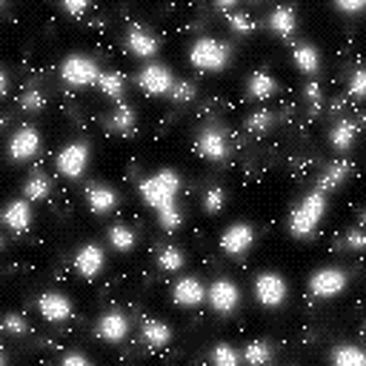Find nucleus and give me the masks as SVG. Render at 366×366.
<instances>
[{"instance_id": "nucleus-1", "label": "nucleus", "mask_w": 366, "mask_h": 366, "mask_svg": "<svg viewBox=\"0 0 366 366\" xmlns=\"http://www.w3.org/2000/svg\"><path fill=\"white\" fill-rule=\"evenodd\" d=\"M323 212H326V195L323 192H312L303 198V203L292 212V221H289V232L295 237H309L318 226V221L323 218Z\"/></svg>"}, {"instance_id": "nucleus-2", "label": "nucleus", "mask_w": 366, "mask_h": 366, "mask_svg": "<svg viewBox=\"0 0 366 366\" xmlns=\"http://www.w3.org/2000/svg\"><path fill=\"white\" fill-rule=\"evenodd\" d=\"M177 186H180L177 175H175V172H169V169H163V172L152 175V177H146V180L140 183V195L146 198V203H149V206L163 209V206H169V203L175 200Z\"/></svg>"}, {"instance_id": "nucleus-3", "label": "nucleus", "mask_w": 366, "mask_h": 366, "mask_svg": "<svg viewBox=\"0 0 366 366\" xmlns=\"http://www.w3.org/2000/svg\"><path fill=\"white\" fill-rule=\"evenodd\" d=\"M192 64L203 72H221L229 60V46L215 41V38H200L195 46H192Z\"/></svg>"}, {"instance_id": "nucleus-4", "label": "nucleus", "mask_w": 366, "mask_h": 366, "mask_svg": "<svg viewBox=\"0 0 366 366\" xmlns=\"http://www.w3.org/2000/svg\"><path fill=\"white\" fill-rule=\"evenodd\" d=\"M60 75H64V80L72 83V86H89L92 80L101 78V72H98V66H95V60L80 57V54L66 57L64 66H60Z\"/></svg>"}, {"instance_id": "nucleus-5", "label": "nucleus", "mask_w": 366, "mask_h": 366, "mask_svg": "<svg viewBox=\"0 0 366 366\" xmlns=\"http://www.w3.org/2000/svg\"><path fill=\"white\" fill-rule=\"evenodd\" d=\"M346 284H349V278H346L344 269H318L312 274V281H309V289L318 298H332V295L344 292Z\"/></svg>"}, {"instance_id": "nucleus-6", "label": "nucleus", "mask_w": 366, "mask_h": 366, "mask_svg": "<svg viewBox=\"0 0 366 366\" xmlns=\"http://www.w3.org/2000/svg\"><path fill=\"white\" fill-rule=\"evenodd\" d=\"M255 292H258V300L263 303V307H281L284 298H286V284H284L281 274L263 272V274H258Z\"/></svg>"}, {"instance_id": "nucleus-7", "label": "nucleus", "mask_w": 366, "mask_h": 366, "mask_svg": "<svg viewBox=\"0 0 366 366\" xmlns=\"http://www.w3.org/2000/svg\"><path fill=\"white\" fill-rule=\"evenodd\" d=\"M237 300H240V292L232 281H215L209 289V303L212 309L221 312V315H232L237 309Z\"/></svg>"}, {"instance_id": "nucleus-8", "label": "nucleus", "mask_w": 366, "mask_h": 366, "mask_svg": "<svg viewBox=\"0 0 366 366\" xmlns=\"http://www.w3.org/2000/svg\"><path fill=\"white\" fill-rule=\"evenodd\" d=\"M86 161H89V146L86 143H72L57 155V169L66 177H78L86 169Z\"/></svg>"}, {"instance_id": "nucleus-9", "label": "nucleus", "mask_w": 366, "mask_h": 366, "mask_svg": "<svg viewBox=\"0 0 366 366\" xmlns=\"http://www.w3.org/2000/svg\"><path fill=\"white\" fill-rule=\"evenodd\" d=\"M255 243V229L247 226V224H235L224 232V240H221V247L226 255H243L249 247Z\"/></svg>"}, {"instance_id": "nucleus-10", "label": "nucleus", "mask_w": 366, "mask_h": 366, "mask_svg": "<svg viewBox=\"0 0 366 366\" xmlns=\"http://www.w3.org/2000/svg\"><path fill=\"white\" fill-rule=\"evenodd\" d=\"M38 309H41V315H43L46 321L60 323V321H66V318L72 315V303H69L64 295H57V292H46V295H41V300H38Z\"/></svg>"}, {"instance_id": "nucleus-11", "label": "nucleus", "mask_w": 366, "mask_h": 366, "mask_svg": "<svg viewBox=\"0 0 366 366\" xmlns=\"http://www.w3.org/2000/svg\"><path fill=\"white\" fill-rule=\"evenodd\" d=\"M38 146H41L38 129H35V126H23V129L15 132V138H12V143H9V152H12L15 161H26V158L35 155Z\"/></svg>"}, {"instance_id": "nucleus-12", "label": "nucleus", "mask_w": 366, "mask_h": 366, "mask_svg": "<svg viewBox=\"0 0 366 366\" xmlns=\"http://www.w3.org/2000/svg\"><path fill=\"white\" fill-rule=\"evenodd\" d=\"M198 152H200L203 158H212V161L226 158V152H229L226 135L221 129H203L200 138H198Z\"/></svg>"}, {"instance_id": "nucleus-13", "label": "nucleus", "mask_w": 366, "mask_h": 366, "mask_svg": "<svg viewBox=\"0 0 366 366\" xmlns=\"http://www.w3.org/2000/svg\"><path fill=\"white\" fill-rule=\"evenodd\" d=\"M140 86L149 95H166L172 89V72L166 66H146L140 72Z\"/></svg>"}, {"instance_id": "nucleus-14", "label": "nucleus", "mask_w": 366, "mask_h": 366, "mask_svg": "<svg viewBox=\"0 0 366 366\" xmlns=\"http://www.w3.org/2000/svg\"><path fill=\"white\" fill-rule=\"evenodd\" d=\"M98 332H101V338L106 341H124L126 338V332H129V321L120 315V312H106L101 321H98Z\"/></svg>"}, {"instance_id": "nucleus-15", "label": "nucleus", "mask_w": 366, "mask_h": 366, "mask_svg": "<svg viewBox=\"0 0 366 366\" xmlns=\"http://www.w3.org/2000/svg\"><path fill=\"white\" fill-rule=\"evenodd\" d=\"M101 266H103V252H101V247H95V243H92V247H83L75 258V269L89 281L101 272Z\"/></svg>"}, {"instance_id": "nucleus-16", "label": "nucleus", "mask_w": 366, "mask_h": 366, "mask_svg": "<svg viewBox=\"0 0 366 366\" xmlns=\"http://www.w3.org/2000/svg\"><path fill=\"white\" fill-rule=\"evenodd\" d=\"M172 298H175L177 307H198V303L206 298V292H203V286L195 278H183V281L175 284Z\"/></svg>"}, {"instance_id": "nucleus-17", "label": "nucleus", "mask_w": 366, "mask_h": 366, "mask_svg": "<svg viewBox=\"0 0 366 366\" xmlns=\"http://www.w3.org/2000/svg\"><path fill=\"white\" fill-rule=\"evenodd\" d=\"M3 221H6V226L12 232H26L29 224H32V209H29V203H23V200H12L6 206Z\"/></svg>"}, {"instance_id": "nucleus-18", "label": "nucleus", "mask_w": 366, "mask_h": 366, "mask_svg": "<svg viewBox=\"0 0 366 366\" xmlns=\"http://www.w3.org/2000/svg\"><path fill=\"white\" fill-rule=\"evenodd\" d=\"M126 43H129V52H132V54H138V57H149V54H155V52H158V46H161L155 35L143 32V29H138V26L129 32Z\"/></svg>"}, {"instance_id": "nucleus-19", "label": "nucleus", "mask_w": 366, "mask_h": 366, "mask_svg": "<svg viewBox=\"0 0 366 366\" xmlns=\"http://www.w3.org/2000/svg\"><path fill=\"white\" fill-rule=\"evenodd\" d=\"M86 203H89V209L95 212V215H106V212L115 209V203H117V192H112L106 186H92L86 192Z\"/></svg>"}, {"instance_id": "nucleus-20", "label": "nucleus", "mask_w": 366, "mask_h": 366, "mask_svg": "<svg viewBox=\"0 0 366 366\" xmlns=\"http://www.w3.org/2000/svg\"><path fill=\"white\" fill-rule=\"evenodd\" d=\"M349 163L346 161H338V163H332V166H326V172L321 175V180H318V192H329V189H335L338 183H344L346 180V175H349Z\"/></svg>"}, {"instance_id": "nucleus-21", "label": "nucleus", "mask_w": 366, "mask_h": 366, "mask_svg": "<svg viewBox=\"0 0 366 366\" xmlns=\"http://www.w3.org/2000/svg\"><path fill=\"white\" fill-rule=\"evenodd\" d=\"M269 26H272V32H274V35L289 38V35H292V29H295V12H292L289 6L274 9V12L269 15Z\"/></svg>"}, {"instance_id": "nucleus-22", "label": "nucleus", "mask_w": 366, "mask_h": 366, "mask_svg": "<svg viewBox=\"0 0 366 366\" xmlns=\"http://www.w3.org/2000/svg\"><path fill=\"white\" fill-rule=\"evenodd\" d=\"M247 89H249V98L263 101V98H269V95H274V92H278V83H274V78H269L266 72H255V75L249 78Z\"/></svg>"}, {"instance_id": "nucleus-23", "label": "nucleus", "mask_w": 366, "mask_h": 366, "mask_svg": "<svg viewBox=\"0 0 366 366\" xmlns=\"http://www.w3.org/2000/svg\"><path fill=\"white\" fill-rule=\"evenodd\" d=\"M112 132H120V135H129L135 129V112L132 106H117L112 115H109V124H106Z\"/></svg>"}, {"instance_id": "nucleus-24", "label": "nucleus", "mask_w": 366, "mask_h": 366, "mask_svg": "<svg viewBox=\"0 0 366 366\" xmlns=\"http://www.w3.org/2000/svg\"><path fill=\"white\" fill-rule=\"evenodd\" d=\"M355 135H358V124L355 120H341V124H335V129H332V146L335 149H349L352 146V140H355Z\"/></svg>"}, {"instance_id": "nucleus-25", "label": "nucleus", "mask_w": 366, "mask_h": 366, "mask_svg": "<svg viewBox=\"0 0 366 366\" xmlns=\"http://www.w3.org/2000/svg\"><path fill=\"white\" fill-rule=\"evenodd\" d=\"M143 338H146L149 346H166L169 338H172V332H169V326L161 323V321H146V323H143Z\"/></svg>"}, {"instance_id": "nucleus-26", "label": "nucleus", "mask_w": 366, "mask_h": 366, "mask_svg": "<svg viewBox=\"0 0 366 366\" xmlns=\"http://www.w3.org/2000/svg\"><path fill=\"white\" fill-rule=\"evenodd\" d=\"M23 192H26L29 200H46L49 192H52V180L46 175H32L23 183Z\"/></svg>"}, {"instance_id": "nucleus-27", "label": "nucleus", "mask_w": 366, "mask_h": 366, "mask_svg": "<svg viewBox=\"0 0 366 366\" xmlns=\"http://www.w3.org/2000/svg\"><path fill=\"white\" fill-rule=\"evenodd\" d=\"M295 64H298V69L300 72H307V75H312L315 69H318V64H321V57H318V52L312 49V46H298L295 49Z\"/></svg>"}, {"instance_id": "nucleus-28", "label": "nucleus", "mask_w": 366, "mask_h": 366, "mask_svg": "<svg viewBox=\"0 0 366 366\" xmlns=\"http://www.w3.org/2000/svg\"><path fill=\"white\" fill-rule=\"evenodd\" d=\"M124 75H117V72H103L101 78H98V86H101V92L103 95H109V98H120L124 95Z\"/></svg>"}, {"instance_id": "nucleus-29", "label": "nucleus", "mask_w": 366, "mask_h": 366, "mask_svg": "<svg viewBox=\"0 0 366 366\" xmlns=\"http://www.w3.org/2000/svg\"><path fill=\"white\" fill-rule=\"evenodd\" d=\"M109 240H112L115 249L129 252V249L135 247V232L126 229V226H112V229H109Z\"/></svg>"}, {"instance_id": "nucleus-30", "label": "nucleus", "mask_w": 366, "mask_h": 366, "mask_svg": "<svg viewBox=\"0 0 366 366\" xmlns=\"http://www.w3.org/2000/svg\"><path fill=\"white\" fill-rule=\"evenodd\" d=\"M332 360L338 366H360L363 363V352L358 346H338L332 352Z\"/></svg>"}, {"instance_id": "nucleus-31", "label": "nucleus", "mask_w": 366, "mask_h": 366, "mask_svg": "<svg viewBox=\"0 0 366 366\" xmlns=\"http://www.w3.org/2000/svg\"><path fill=\"white\" fill-rule=\"evenodd\" d=\"M158 263H161V269L175 272V269L183 266V252H180L177 247H161V249H158Z\"/></svg>"}, {"instance_id": "nucleus-32", "label": "nucleus", "mask_w": 366, "mask_h": 366, "mask_svg": "<svg viewBox=\"0 0 366 366\" xmlns=\"http://www.w3.org/2000/svg\"><path fill=\"white\" fill-rule=\"evenodd\" d=\"M158 224H161L163 229H177V226L183 224V212H180L175 203H169V206L158 209Z\"/></svg>"}, {"instance_id": "nucleus-33", "label": "nucleus", "mask_w": 366, "mask_h": 366, "mask_svg": "<svg viewBox=\"0 0 366 366\" xmlns=\"http://www.w3.org/2000/svg\"><path fill=\"white\" fill-rule=\"evenodd\" d=\"M224 200H226V192L224 189H209L203 195V209L209 212V215H215V212L224 209Z\"/></svg>"}, {"instance_id": "nucleus-34", "label": "nucleus", "mask_w": 366, "mask_h": 366, "mask_svg": "<svg viewBox=\"0 0 366 366\" xmlns=\"http://www.w3.org/2000/svg\"><path fill=\"white\" fill-rule=\"evenodd\" d=\"M237 358H240V355H237L229 344H221V346H215V352H212V360H215L218 366H235Z\"/></svg>"}, {"instance_id": "nucleus-35", "label": "nucleus", "mask_w": 366, "mask_h": 366, "mask_svg": "<svg viewBox=\"0 0 366 366\" xmlns=\"http://www.w3.org/2000/svg\"><path fill=\"white\" fill-rule=\"evenodd\" d=\"M43 95L38 89H29V92H23V98H20V109H26V112H38V109H43Z\"/></svg>"}, {"instance_id": "nucleus-36", "label": "nucleus", "mask_w": 366, "mask_h": 366, "mask_svg": "<svg viewBox=\"0 0 366 366\" xmlns=\"http://www.w3.org/2000/svg\"><path fill=\"white\" fill-rule=\"evenodd\" d=\"M243 358H247L249 363H266V360L272 358V352H269L266 344L258 341V344H249V346H247V355H243Z\"/></svg>"}, {"instance_id": "nucleus-37", "label": "nucleus", "mask_w": 366, "mask_h": 366, "mask_svg": "<svg viewBox=\"0 0 366 366\" xmlns=\"http://www.w3.org/2000/svg\"><path fill=\"white\" fill-rule=\"evenodd\" d=\"M272 126V112H255L249 120H247V129L249 132H263Z\"/></svg>"}, {"instance_id": "nucleus-38", "label": "nucleus", "mask_w": 366, "mask_h": 366, "mask_svg": "<svg viewBox=\"0 0 366 366\" xmlns=\"http://www.w3.org/2000/svg\"><path fill=\"white\" fill-rule=\"evenodd\" d=\"M195 92H198V86H195L192 80H183V83H177V89H175V101H177V103H186V101L195 98Z\"/></svg>"}, {"instance_id": "nucleus-39", "label": "nucleus", "mask_w": 366, "mask_h": 366, "mask_svg": "<svg viewBox=\"0 0 366 366\" xmlns=\"http://www.w3.org/2000/svg\"><path fill=\"white\" fill-rule=\"evenodd\" d=\"M229 26L235 29V32H240V35H247V32H252V29H255V23L247 15H229Z\"/></svg>"}, {"instance_id": "nucleus-40", "label": "nucleus", "mask_w": 366, "mask_h": 366, "mask_svg": "<svg viewBox=\"0 0 366 366\" xmlns=\"http://www.w3.org/2000/svg\"><path fill=\"white\" fill-rule=\"evenodd\" d=\"M3 326H6V332H12V335H23V332H26V321H23L20 315H6Z\"/></svg>"}, {"instance_id": "nucleus-41", "label": "nucleus", "mask_w": 366, "mask_h": 366, "mask_svg": "<svg viewBox=\"0 0 366 366\" xmlns=\"http://www.w3.org/2000/svg\"><path fill=\"white\" fill-rule=\"evenodd\" d=\"M363 92H366V78H363V72H355L352 75V95L363 98Z\"/></svg>"}, {"instance_id": "nucleus-42", "label": "nucleus", "mask_w": 366, "mask_h": 366, "mask_svg": "<svg viewBox=\"0 0 366 366\" xmlns=\"http://www.w3.org/2000/svg\"><path fill=\"white\" fill-rule=\"evenodd\" d=\"M335 9H338V12H360L363 3H360V0H338Z\"/></svg>"}, {"instance_id": "nucleus-43", "label": "nucleus", "mask_w": 366, "mask_h": 366, "mask_svg": "<svg viewBox=\"0 0 366 366\" xmlns=\"http://www.w3.org/2000/svg\"><path fill=\"white\" fill-rule=\"evenodd\" d=\"M64 9H66L69 15H83V12H86V3H83V0H66Z\"/></svg>"}, {"instance_id": "nucleus-44", "label": "nucleus", "mask_w": 366, "mask_h": 366, "mask_svg": "<svg viewBox=\"0 0 366 366\" xmlns=\"http://www.w3.org/2000/svg\"><path fill=\"white\" fill-rule=\"evenodd\" d=\"M64 363L66 366H89V360L83 355H64Z\"/></svg>"}, {"instance_id": "nucleus-45", "label": "nucleus", "mask_w": 366, "mask_h": 366, "mask_svg": "<svg viewBox=\"0 0 366 366\" xmlns=\"http://www.w3.org/2000/svg\"><path fill=\"white\" fill-rule=\"evenodd\" d=\"M349 247H352V249H360V247H363V235H360L358 229L349 232Z\"/></svg>"}, {"instance_id": "nucleus-46", "label": "nucleus", "mask_w": 366, "mask_h": 366, "mask_svg": "<svg viewBox=\"0 0 366 366\" xmlns=\"http://www.w3.org/2000/svg\"><path fill=\"white\" fill-rule=\"evenodd\" d=\"M218 9H221V12H226V15H229V12H232V9H235V0H221V3H218Z\"/></svg>"}, {"instance_id": "nucleus-47", "label": "nucleus", "mask_w": 366, "mask_h": 366, "mask_svg": "<svg viewBox=\"0 0 366 366\" xmlns=\"http://www.w3.org/2000/svg\"><path fill=\"white\" fill-rule=\"evenodd\" d=\"M6 86H9V75L3 72V75H0V89H3V92H6Z\"/></svg>"}]
</instances>
